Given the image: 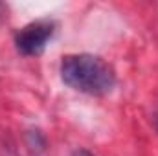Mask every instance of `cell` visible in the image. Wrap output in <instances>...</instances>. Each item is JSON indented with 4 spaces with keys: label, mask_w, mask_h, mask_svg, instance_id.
Returning a JSON list of instances; mask_svg holds the SVG:
<instances>
[{
    "label": "cell",
    "mask_w": 158,
    "mask_h": 156,
    "mask_svg": "<svg viewBox=\"0 0 158 156\" xmlns=\"http://www.w3.org/2000/svg\"><path fill=\"white\" fill-rule=\"evenodd\" d=\"M53 33H55L53 20H50V18L33 20V22L22 26L15 33V48L24 57H37L46 50Z\"/></svg>",
    "instance_id": "2"
},
{
    "label": "cell",
    "mask_w": 158,
    "mask_h": 156,
    "mask_svg": "<svg viewBox=\"0 0 158 156\" xmlns=\"http://www.w3.org/2000/svg\"><path fill=\"white\" fill-rule=\"evenodd\" d=\"M61 79L72 90L86 96H107L116 86L112 66L92 53H70L61 61Z\"/></svg>",
    "instance_id": "1"
},
{
    "label": "cell",
    "mask_w": 158,
    "mask_h": 156,
    "mask_svg": "<svg viewBox=\"0 0 158 156\" xmlns=\"http://www.w3.org/2000/svg\"><path fill=\"white\" fill-rule=\"evenodd\" d=\"M156 129H158V116H156Z\"/></svg>",
    "instance_id": "4"
},
{
    "label": "cell",
    "mask_w": 158,
    "mask_h": 156,
    "mask_svg": "<svg viewBox=\"0 0 158 156\" xmlns=\"http://www.w3.org/2000/svg\"><path fill=\"white\" fill-rule=\"evenodd\" d=\"M72 156H96L94 153H90L88 149H77V151H74Z\"/></svg>",
    "instance_id": "3"
}]
</instances>
